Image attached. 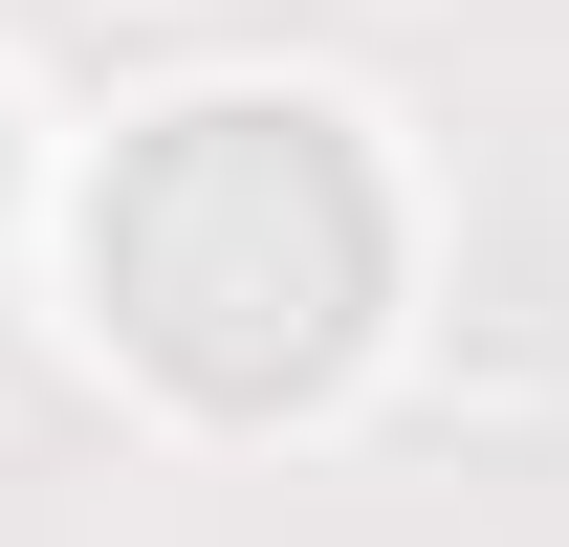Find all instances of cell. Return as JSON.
Segmentation results:
<instances>
[{"instance_id": "cell-1", "label": "cell", "mask_w": 569, "mask_h": 547, "mask_svg": "<svg viewBox=\"0 0 569 547\" xmlns=\"http://www.w3.org/2000/svg\"><path fill=\"white\" fill-rule=\"evenodd\" d=\"M88 263L198 395H307L372 307V198L307 110H176L132 153V198L88 219Z\"/></svg>"}]
</instances>
